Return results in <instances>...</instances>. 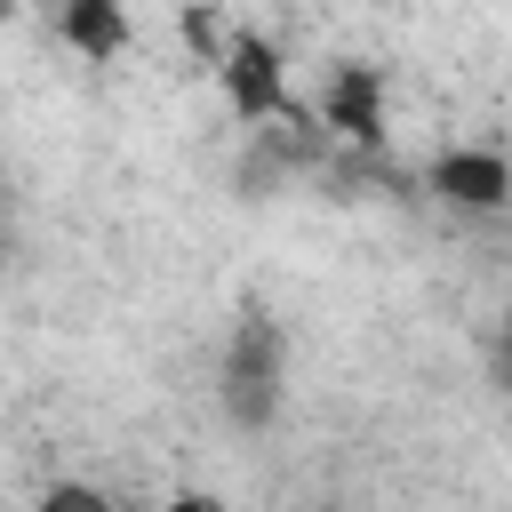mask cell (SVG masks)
Here are the masks:
<instances>
[{
    "label": "cell",
    "mask_w": 512,
    "mask_h": 512,
    "mask_svg": "<svg viewBox=\"0 0 512 512\" xmlns=\"http://www.w3.org/2000/svg\"><path fill=\"white\" fill-rule=\"evenodd\" d=\"M424 184H432V200H448V208H464V216L512 208V160H504L496 144H448V152H432Z\"/></svg>",
    "instance_id": "3"
},
{
    "label": "cell",
    "mask_w": 512,
    "mask_h": 512,
    "mask_svg": "<svg viewBox=\"0 0 512 512\" xmlns=\"http://www.w3.org/2000/svg\"><path fill=\"white\" fill-rule=\"evenodd\" d=\"M216 400L240 432H264L288 400V336L272 312H240L232 336H224V360H216Z\"/></svg>",
    "instance_id": "1"
},
{
    "label": "cell",
    "mask_w": 512,
    "mask_h": 512,
    "mask_svg": "<svg viewBox=\"0 0 512 512\" xmlns=\"http://www.w3.org/2000/svg\"><path fill=\"white\" fill-rule=\"evenodd\" d=\"M56 40H64L80 64H120V56L136 48V24H128L120 0H72V8L56 16Z\"/></svg>",
    "instance_id": "5"
},
{
    "label": "cell",
    "mask_w": 512,
    "mask_h": 512,
    "mask_svg": "<svg viewBox=\"0 0 512 512\" xmlns=\"http://www.w3.org/2000/svg\"><path fill=\"white\" fill-rule=\"evenodd\" d=\"M32 512H120L96 480H48L40 496H32Z\"/></svg>",
    "instance_id": "6"
},
{
    "label": "cell",
    "mask_w": 512,
    "mask_h": 512,
    "mask_svg": "<svg viewBox=\"0 0 512 512\" xmlns=\"http://www.w3.org/2000/svg\"><path fill=\"white\" fill-rule=\"evenodd\" d=\"M160 512H232V504H224L216 488H176V496H168Z\"/></svg>",
    "instance_id": "7"
},
{
    "label": "cell",
    "mask_w": 512,
    "mask_h": 512,
    "mask_svg": "<svg viewBox=\"0 0 512 512\" xmlns=\"http://www.w3.org/2000/svg\"><path fill=\"white\" fill-rule=\"evenodd\" d=\"M216 72V88H224V112L232 120H248V128H264V120H280L296 96H288V56H280V40H264V32H232L224 40V56L208 64Z\"/></svg>",
    "instance_id": "2"
},
{
    "label": "cell",
    "mask_w": 512,
    "mask_h": 512,
    "mask_svg": "<svg viewBox=\"0 0 512 512\" xmlns=\"http://www.w3.org/2000/svg\"><path fill=\"white\" fill-rule=\"evenodd\" d=\"M320 120L344 144H384V72L376 64H328L320 80Z\"/></svg>",
    "instance_id": "4"
}]
</instances>
